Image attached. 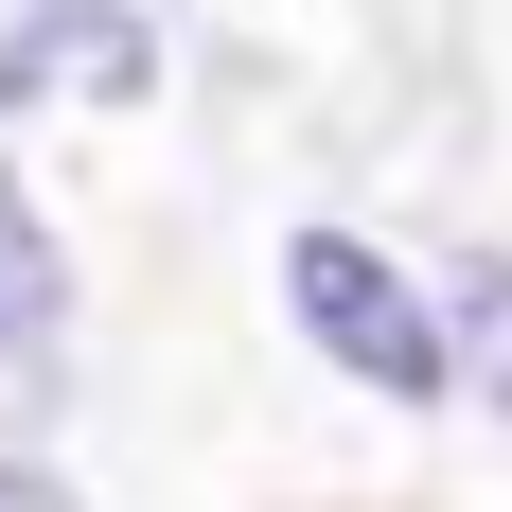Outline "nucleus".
Returning a JSON list of instances; mask_svg holds the SVG:
<instances>
[{"mask_svg": "<svg viewBox=\"0 0 512 512\" xmlns=\"http://www.w3.org/2000/svg\"><path fill=\"white\" fill-rule=\"evenodd\" d=\"M283 318L354 371L371 407H442V389H460V371H442V283H407L371 230H283Z\"/></svg>", "mask_w": 512, "mask_h": 512, "instance_id": "nucleus-1", "label": "nucleus"}, {"mask_svg": "<svg viewBox=\"0 0 512 512\" xmlns=\"http://www.w3.org/2000/svg\"><path fill=\"white\" fill-rule=\"evenodd\" d=\"M159 106V18L142 0H18L0 18V124H106Z\"/></svg>", "mask_w": 512, "mask_h": 512, "instance_id": "nucleus-2", "label": "nucleus"}, {"mask_svg": "<svg viewBox=\"0 0 512 512\" xmlns=\"http://www.w3.org/2000/svg\"><path fill=\"white\" fill-rule=\"evenodd\" d=\"M71 407V248H53V212L0 177V442L18 424Z\"/></svg>", "mask_w": 512, "mask_h": 512, "instance_id": "nucleus-3", "label": "nucleus"}, {"mask_svg": "<svg viewBox=\"0 0 512 512\" xmlns=\"http://www.w3.org/2000/svg\"><path fill=\"white\" fill-rule=\"evenodd\" d=\"M442 371L512 424V248H460V283H442Z\"/></svg>", "mask_w": 512, "mask_h": 512, "instance_id": "nucleus-4", "label": "nucleus"}, {"mask_svg": "<svg viewBox=\"0 0 512 512\" xmlns=\"http://www.w3.org/2000/svg\"><path fill=\"white\" fill-rule=\"evenodd\" d=\"M0 512H89V495H71L53 460H0Z\"/></svg>", "mask_w": 512, "mask_h": 512, "instance_id": "nucleus-5", "label": "nucleus"}]
</instances>
